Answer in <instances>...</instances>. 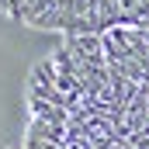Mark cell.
Segmentation results:
<instances>
[{
  "label": "cell",
  "instance_id": "cell-1",
  "mask_svg": "<svg viewBox=\"0 0 149 149\" xmlns=\"http://www.w3.org/2000/svg\"><path fill=\"white\" fill-rule=\"evenodd\" d=\"M28 139H42V142H52V146H63V149H66V125H49V121L31 118Z\"/></svg>",
  "mask_w": 149,
  "mask_h": 149
}]
</instances>
